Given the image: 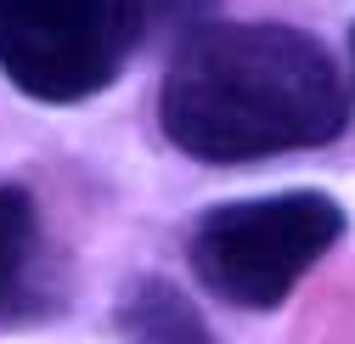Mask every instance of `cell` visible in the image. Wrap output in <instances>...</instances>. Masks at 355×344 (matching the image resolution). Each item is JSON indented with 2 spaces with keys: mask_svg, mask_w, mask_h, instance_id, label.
<instances>
[{
  "mask_svg": "<svg viewBox=\"0 0 355 344\" xmlns=\"http://www.w3.org/2000/svg\"><path fill=\"white\" fill-rule=\"evenodd\" d=\"M349 85L316 34L288 23H203L169 57L158 130L198 164H254L344 136Z\"/></svg>",
  "mask_w": 355,
  "mask_h": 344,
  "instance_id": "1",
  "label": "cell"
},
{
  "mask_svg": "<svg viewBox=\"0 0 355 344\" xmlns=\"http://www.w3.org/2000/svg\"><path fill=\"white\" fill-rule=\"evenodd\" d=\"M344 237L338 198L316 187L232 198L203 209L187 232V266L232 311H277L288 293L327 260V248Z\"/></svg>",
  "mask_w": 355,
  "mask_h": 344,
  "instance_id": "2",
  "label": "cell"
},
{
  "mask_svg": "<svg viewBox=\"0 0 355 344\" xmlns=\"http://www.w3.org/2000/svg\"><path fill=\"white\" fill-rule=\"evenodd\" d=\"M153 28V0H0V74L28 102L102 96Z\"/></svg>",
  "mask_w": 355,
  "mask_h": 344,
  "instance_id": "3",
  "label": "cell"
},
{
  "mask_svg": "<svg viewBox=\"0 0 355 344\" xmlns=\"http://www.w3.org/2000/svg\"><path fill=\"white\" fill-rule=\"evenodd\" d=\"M68 282L46 237L40 203L28 187L0 181V327H40L62 316Z\"/></svg>",
  "mask_w": 355,
  "mask_h": 344,
  "instance_id": "4",
  "label": "cell"
},
{
  "mask_svg": "<svg viewBox=\"0 0 355 344\" xmlns=\"http://www.w3.org/2000/svg\"><path fill=\"white\" fill-rule=\"evenodd\" d=\"M113 327L124 344H220L214 327L203 322V311L169 277H153V271L119 293Z\"/></svg>",
  "mask_w": 355,
  "mask_h": 344,
  "instance_id": "5",
  "label": "cell"
},
{
  "mask_svg": "<svg viewBox=\"0 0 355 344\" xmlns=\"http://www.w3.org/2000/svg\"><path fill=\"white\" fill-rule=\"evenodd\" d=\"M209 12H214V0H153V23H169L181 40L192 28H203V23H214Z\"/></svg>",
  "mask_w": 355,
  "mask_h": 344,
  "instance_id": "6",
  "label": "cell"
},
{
  "mask_svg": "<svg viewBox=\"0 0 355 344\" xmlns=\"http://www.w3.org/2000/svg\"><path fill=\"white\" fill-rule=\"evenodd\" d=\"M349 74H355V34H349Z\"/></svg>",
  "mask_w": 355,
  "mask_h": 344,
  "instance_id": "7",
  "label": "cell"
}]
</instances>
